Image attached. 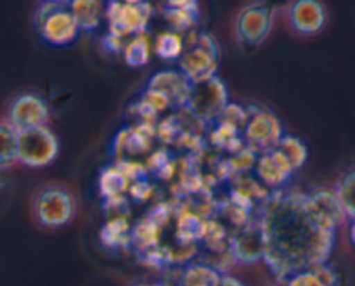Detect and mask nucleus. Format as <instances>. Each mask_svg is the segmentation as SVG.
Here are the masks:
<instances>
[{
  "mask_svg": "<svg viewBox=\"0 0 355 286\" xmlns=\"http://www.w3.org/2000/svg\"><path fill=\"white\" fill-rule=\"evenodd\" d=\"M274 26V10L263 0H255L239 10L236 17V37L245 47H257L270 35Z\"/></svg>",
  "mask_w": 355,
  "mask_h": 286,
  "instance_id": "obj_6",
  "label": "nucleus"
},
{
  "mask_svg": "<svg viewBox=\"0 0 355 286\" xmlns=\"http://www.w3.org/2000/svg\"><path fill=\"white\" fill-rule=\"evenodd\" d=\"M58 137L47 125L19 132V139H17V162L19 163L30 169H42V167L51 165L58 158Z\"/></svg>",
  "mask_w": 355,
  "mask_h": 286,
  "instance_id": "obj_3",
  "label": "nucleus"
},
{
  "mask_svg": "<svg viewBox=\"0 0 355 286\" xmlns=\"http://www.w3.org/2000/svg\"><path fill=\"white\" fill-rule=\"evenodd\" d=\"M153 54V42L148 37V33H139L135 37L128 38L123 49L125 65L128 68H142V66L149 65Z\"/></svg>",
  "mask_w": 355,
  "mask_h": 286,
  "instance_id": "obj_18",
  "label": "nucleus"
},
{
  "mask_svg": "<svg viewBox=\"0 0 355 286\" xmlns=\"http://www.w3.org/2000/svg\"><path fill=\"white\" fill-rule=\"evenodd\" d=\"M304 212L312 226L321 231L335 233L350 219L336 190H315L314 193L305 194Z\"/></svg>",
  "mask_w": 355,
  "mask_h": 286,
  "instance_id": "obj_5",
  "label": "nucleus"
},
{
  "mask_svg": "<svg viewBox=\"0 0 355 286\" xmlns=\"http://www.w3.org/2000/svg\"><path fill=\"white\" fill-rule=\"evenodd\" d=\"M153 51L165 61H179L186 52V37L173 30L162 31L153 40Z\"/></svg>",
  "mask_w": 355,
  "mask_h": 286,
  "instance_id": "obj_17",
  "label": "nucleus"
},
{
  "mask_svg": "<svg viewBox=\"0 0 355 286\" xmlns=\"http://www.w3.org/2000/svg\"><path fill=\"white\" fill-rule=\"evenodd\" d=\"M156 286H168V285H156Z\"/></svg>",
  "mask_w": 355,
  "mask_h": 286,
  "instance_id": "obj_39",
  "label": "nucleus"
},
{
  "mask_svg": "<svg viewBox=\"0 0 355 286\" xmlns=\"http://www.w3.org/2000/svg\"><path fill=\"white\" fill-rule=\"evenodd\" d=\"M139 101H142L146 106L151 108V110L158 115L163 113V111L170 110V108H173L172 103H170V99L165 96V94L155 89H148V87H146L144 92L141 94Z\"/></svg>",
  "mask_w": 355,
  "mask_h": 286,
  "instance_id": "obj_29",
  "label": "nucleus"
},
{
  "mask_svg": "<svg viewBox=\"0 0 355 286\" xmlns=\"http://www.w3.org/2000/svg\"><path fill=\"white\" fill-rule=\"evenodd\" d=\"M47 2H52V3H61V6H69V2H71V0H47Z\"/></svg>",
  "mask_w": 355,
  "mask_h": 286,
  "instance_id": "obj_37",
  "label": "nucleus"
},
{
  "mask_svg": "<svg viewBox=\"0 0 355 286\" xmlns=\"http://www.w3.org/2000/svg\"><path fill=\"white\" fill-rule=\"evenodd\" d=\"M6 120L17 132L42 127L49 120V106L37 94H21V96L14 97L10 101L9 108H7Z\"/></svg>",
  "mask_w": 355,
  "mask_h": 286,
  "instance_id": "obj_10",
  "label": "nucleus"
},
{
  "mask_svg": "<svg viewBox=\"0 0 355 286\" xmlns=\"http://www.w3.org/2000/svg\"><path fill=\"white\" fill-rule=\"evenodd\" d=\"M229 104L227 85L220 76H214L205 82L193 83L187 108L201 121H217L224 108Z\"/></svg>",
  "mask_w": 355,
  "mask_h": 286,
  "instance_id": "obj_8",
  "label": "nucleus"
},
{
  "mask_svg": "<svg viewBox=\"0 0 355 286\" xmlns=\"http://www.w3.org/2000/svg\"><path fill=\"white\" fill-rule=\"evenodd\" d=\"M153 17V6L144 0L141 3H128L123 0H107L106 19L107 30L123 38L146 33Z\"/></svg>",
  "mask_w": 355,
  "mask_h": 286,
  "instance_id": "obj_4",
  "label": "nucleus"
},
{
  "mask_svg": "<svg viewBox=\"0 0 355 286\" xmlns=\"http://www.w3.org/2000/svg\"><path fill=\"white\" fill-rule=\"evenodd\" d=\"M33 21L42 40L52 47H64L73 44L82 33L69 6L44 0L35 10Z\"/></svg>",
  "mask_w": 355,
  "mask_h": 286,
  "instance_id": "obj_2",
  "label": "nucleus"
},
{
  "mask_svg": "<svg viewBox=\"0 0 355 286\" xmlns=\"http://www.w3.org/2000/svg\"><path fill=\"white\" fill-rule=\"evenodd\" d=\"M248 111L250 121L243 131V139H245L246 146H250L259 155L274 151L284 135L279 118L262 108L257 111L248 108Z\"/></svg>",
  "mask_w": 355,
  "mask_h": 286,
  "instance_id": "obj_9",
  "label": "nucleus"
},
{
  "mask_svg": "<svg viewBox=\"0 0 355 286\" xmlns=\"http://www.w3.org/2000/svg\"><path fill=\"white\" fill-rule=\"evenodd\" d=\"M179 69L189 78L191 83L205 82L217 76L218 54L200 47V45H186V52L179 59Z\"/></svg>",
  "mask_w": 355,
  "mask_h": 286,
  "instance_id": "obj_13",
  "label": "nucleus"
},
{
  "mask_svg": "<svg viewBox=\"0 0 355 286\" xmlns=\"http://www.w3.org/2000/svg\"><path fill=\"white\" fill-rule=\"evenodd\" d=\"M276 151L290 163V167L295 172H297L298 169H302L309 158L307 146H305L300 139L290 134L283 135V139H281L279 144H277Z\"/></svg>",
  "mask_w": 355,
  "mask_h": 286,
  "instance_id": "obj_21",
  "label": "nucleus"
},
{
  "mask_svg": "<svg viewBox=\"0 0 355 286\" xmlns=\"http://www.w3.org/2000/svg\"><path fill=\"white\" fill-rule=\"evenodd\" d=\"M0 134H2V169L6 170L17 162V139H19V132L3 118Z\"/></svg>",
  "mask_w": 355,
  "mask_h": 286,
  "instance_id": "obj_24",
  "label": "nucleus"
},
{
  "mask_svg": "<svg viewBox=\"0 0 355 286\" xmlns=\"http://www.w3.org/2000/svg\"><path fill=\"white\" fill-rule=\"evenodd\" d=\"M222 273L210 264H191L182 274V286H220Z\"/></svg>",
  "mask_w": 355,
  "mask_h": 286,
  "instance_id": "obj_20",
  "label": "nucleus"
},
{
  "mask_svg": "<svg viewBox=\"0 0 355 286\" xmlns=\"http://www.w3.org/2000/svg\"><path fill=\"white\" fill-rule=\"evenodd\" d=\"M255 172L263 186L277 190V187H283L284 184L291 179L295 170L291 169L290 163L274 149V151L263 153V155L259 156L255 165Z\"/></svg>",
  "mask_w": 355,
  "mask_h": 286,
  "instance_id": "obj_15",
  "label": "nucleus"
},
{
  "mask_svg": "<svg viewBox=\"0 0 355 286\" xmlns=\"http://www.w3.org/2000/svg\"><path fill=\"white\" fill-rule=\"evenodd\" d=\"M116 167L127 176L128 180H132V183L146 179V174H148L146 167L141 165L139 162H134V160H118Z\"/></svg>",
  "mask_w": 355,
  "mask_h": 286,
  "instance_id": "obj_30",
  "label": "nucleus"
},
{
  "mask_svg": "<svg viewBox=\"0 0 355 286\" xmlns=\"http://www.w3.org/2000/svg\"><path fill=\"white\" fill-rule=\"evenodd\" d=\"M163 17L168 23L170 30L179 31V33H191L194 30L198 23V17L200 14L191 12V10L184 9H170V7H165L163 9Z\"/></svg>",
  "mask_w": 355,
  "mask_h": 286,
  "instance_id": "obj_23",
  "label": "nucleus"
},
{
  "mask_svg": "<svg viewBox=\"0 0 355 286\" xmlns=\"http://www.w3.org/2000/svg\"><path fill=\"white\" fill-rule=\"evenodd\" d=\"M229 245L238 262L255 264L259 260H266L267 236L262 221L250 222L248 226L239 229L231 238Z\"/></svg>",
  "mask_w": 355,
  "mask_h": 286,
  "instance_id": "obj_11",
  "label": "nucleus"
},
{
  "mask_svg": "<svg viewBox=\"0 0 355 286\" xmlns=\"http://www.w3.org/2000/svg\"><path fill=\"white\" fill-rule=\"evenodd\" d=\"M148 89L165 94L173 108H184L189 101L193 83L180 69H159L149 78Z\"/></svg>",
  "mask_w": 355,
  "mask_h": 286,
  "instance_id": "obj_14",
  "label": "nucleus"
},
{
  "mask_svg": "<svg viewBox=\"0 0 355 286\" xmlns=\"http://www.w3.org/2000/svg\"><path fill=\"white\" fill-rule=\"evenodd\" d=\"M106 3L104 0H71L69 10L75 16L80 30L85 33H92L106 17Z\"/></svg>",
  "mask_w": 355,
  "mask_h": 286,
  "instance_id": "obj_16",
  "label": "nucleus"
},
{
  "mask_svg": "<svg viewBox=\"0 0 355 286\" xmlns=\"http://www.w3.org/2000/svg\"><path fill=\"white\" fill-rule=\"evenodd\" d=\"M33 212L44 228H62L75 215V200L61 187H42L33 200Z\"/></svg>",
  "mask_w": 355,
  "mask_h": 286,
  "instance_id": "obj_7",
  "label": "nucleus"
},
{
  "mask_svg": "<svg viewBox=\"0 0 355 286\" xmlns=\"http://www.w3.org/2000/svg\"><path fill=\"white\" fill-rule=\"evenodd\" d=\"M250 121V111L248 108H243L241 104L229 103L224 108V111L220 113V117L217 118V124L231 125V127L238 128L239 132L245 131V127Z\"/></svg>",
  "mask_w": 355,
  "mask_h": 286,
  "instance_id": "obj_26",
  "label": "nucleus"
},
{
  "mask_svg": "<svg viewBox=\"0 0 355 286\" xmlns=\"http://www.w3.org/2000/svg\"><path fill=\"white\" fill-rule=\"evenodd\" d=\"M128 193L132 194V196L135 198V200H148L149 196H151L153 193V187L151 184L148 183L146 179H141V180H135V183L130 184V190H128Z\"/></svg>",
  "mask_w": 355,
  "mask_h": 286,
  "instance_id": "obj_33",
  "label": "nucleus"
},
{
  "mask_svg": "<svg viewBox=\"0 0 355 286\" xmlns=\"http://www.w3.org/2000/svg\"><path fill=\"white\" fill-rule=\"evenodd\" d=\"M125 44H127V40H125L123 37H120V35L113 33V31L110 30H107V33L104 35L103 40H101L103 49L106 52H110V54H123Z\"/></svg>",
  "mask_w": 355,
  "mask_h": 286,
  "instance_id": "obj_32",
  "label": "nucleus"
},
{
  "mask_svg": "<svg viewBox=\"0 0 355 286\" xmlns=\"http://www.w3.org/2000/svg\"><path fill=\"white\" fill-rule=\"evenodd\" d=\"M304 200L305 194L274 196L260 219L267 236L266 262L284 281L298 271L326 264L335 243V233L312 226Z\"/></svg>",
  "mask_w": 355,
  "mask_h": 286,
  "instance_id": "obj_1",
  "label": "nucleus"
},
{
  "mask_svg": "<svg viewBox=\"0 0 355 286\" xmlns=\"http://www.w3.org/2000/svg\"><path fill=\"white\" fill-rule=\"evenodd\" d=\"M288 16L293 30L300 35L319 33L328 23V10L321 0H293Z\"/></svg>",
  "mask_w": 355,
  "mask_h": 286,
  "instance_id": "obj_12",
  "label": "nucleus"
},
{
  "mask_svg": "<svg viewBox=\"0 0 355 286\" xmlns=\"http://www.w3.org/2000/svg\"><path fill=\"white\" fill-rule=\"evenodd\" d=\"M128 239H132V231L127 219H110L101 231V242L110 249L127 245Z\"/></svg>",
  "mask_w": 355,
  "mask_h": 286,
  "instance_id": "obj_22",
  "label": "nucleus"
},
{
  "mask_svg": "<svg viewBox=\"0 0 355 286\" xmlns=\"http://www.w3.org/2000/svg\"><path fill=\"white\" fill-rule=\"evenodd\" d=\"M104 210L110 214V219H127L130 207H128V200L125 196L110 198L104 203Z\"/></svg>",
  "mask_w": 355,
  "mask_h": 286,
  "instance_id": "obj_31",
  "label": "nucleus"
},
{
  "mask_svg": "<svg viewBox=\"0 0 355 286\" xmlns=\"http://www.w3.org/2000/svg\"><path fill=\"white\" fill-rule=\"evenodd\" d=\"M220 286H243V285L239 283V281L236 280V278H232V276H222Z\"/></svg>",
  "mask_w": 355,
  "mask_h": 286,
  "instance_id": "obj_35",
  "label": "nucleus"
},
{
  "mask_svg": "<svg viewBox=\"0 0 355 286\" xmlns=\"http://www.w3.org/2000/svg\"><path fill=\"white\" fill-rule=\"evenodd\" d=\"M336 193H338L349 217H355V169L347 172L340 179L338 186H336Z\"/></svg>",
  "mask_w": 355,
  "mask_h": 286,
  "instance_id": "obj_27",
  "label": "nucleus"
},
{
  "mask_svg": "<svg viewBox=\"0 0 355 286\" xmlns=\"http://www.w3.org/2000/svg\"><path fill=\"white\" fill-rule=\"evenodd\" d=\"M158 236L159 226L153 219H144L132 231V239L137 243V246L141 245V250H153V246L158 245Z\"/></svg>",
  "mask_w": 355,
  "mask_h": 286,
  "instance_id": "obj_25",
  "label": "nucleus"
},
{
  "mask_svg": "<svg viewBox=\"0 0 355 286\" xmlns=\"http://www.w3.org/2000/svg\"><path fill=\"white\" fill-rule=\"evenodd\" d=\"M97 187H99L101 196L104 200H110V198L125 196V193L130 190V180L127 179V176L116 165L106 167L101 172L99 180H97Z\"/></svg>",
  "mask_w": 355,
  "mask_h": 286,
  "instance_id": "obj_19",
  "label": "nucleus"
},
{
  "mask_svg": "<svg viewBox=\"0 0 355 286\" xmlns=\"http://www.w3.org/2000/svg\"><path fill=\"white\" fill-rule=\"evenodd\" d=\"M123 2H128V3H141V2H144V0H123Z\"/></svg>",
  "mask_w": 355,
  "mask_h": 286,
  "instance_id": "obj_38",
  "label": "nucleus"
},
{
  "mask_svg": "<svg viewBox=\"0 0 355 286\" xmlns=\"http://www.w3.org/2000/svg\"><path fill=\"white\" fill-rule=\"evenodd\" d=\"M284 286H331L321 274L318 273L315 267H307V269H302L298 273L291 274Z\"/></svg>",
  "mask_w": 355,
  "mask_h": 286,
  "instance_id": "obj_28",
  "label": "nucleus"
},
{
  "mask_svg": "<svg viewBox=\"0 0 355 286\" xmlns=\"http://www.w3.org/2000/svg\"><path fill=\"white\" fill-rule=\"evenodd\" d=\"M350 242H352L355 249V217L350 219Z\"/></svg>",
  "mask_w": 355,
  "mask_h": 286,
  "instance_id": "obj_36",
  "label": "nucleus"
},
{
  "mask_svg": "<svg viewBox=\"0 0 355 286\" xmlns=\"http://www.w3.org/2000/svg\"><path fill=\"white\" fill-rule=\"evenodd\" d=\"M165 7H170V9H184L200 14V0H165Z\"/></svg>",
  "mask_w": 355,
  "mask_h": 286,
  "instance_id": "obj_34",
  "label": "nucleus"
}]
</instances>
